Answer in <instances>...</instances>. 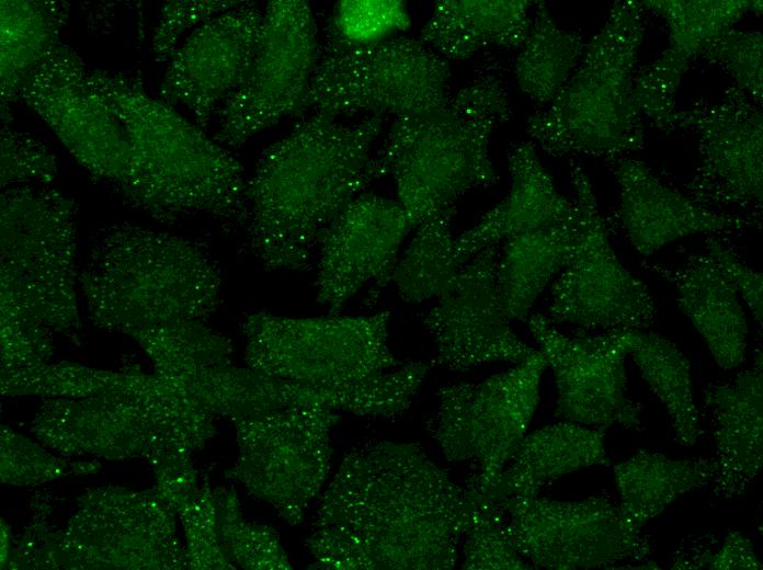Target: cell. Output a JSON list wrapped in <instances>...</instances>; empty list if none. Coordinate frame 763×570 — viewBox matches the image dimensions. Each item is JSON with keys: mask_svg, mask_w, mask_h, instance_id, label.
<instances>
[{"mask_svg": "<svg viewBox=\"0 0 763 570\" xmlns=\"http://www.w3.org/2000/svg\"><path fill=\"white\" fill-rule=\"evenodd\" d=\"M263 11L241 1L192 31L169 58L160 99L209 124L246 78L259 47Z\"/></svg>", "mask_w": 763, "mask_h": 570, "instance_id": "cell-18", "label": "cell"}, {"mask_svg": "<svg viewBox=\"0 0 763 570\" xmlns=\"http://www.w3.org/2000/svg\"><path fill=\"white\" fill-rule=\"evenodd\" d=\"M650 269L673 284L679 309L691 320L717 365L739 367L745 357L748 322L741 298L707 252L687 258L676 269Z\"/></svg>", "mask_w": 763, "mask_h": 570, "instance_id": "cell-24", "label": "cell"}, {"mask_svg": "<svg viewBox=\"0 0 763 570\" xmlns=\"http://www.w3.org/2000/svg\"><path fill=\"white\" fill-rule=\"evenodd\" d=\"M228 509L223 508L221 540L231 556L249 569H291L277 534L267 526L244 523L240 518L234 497L227 500Z\"/></svg>", "mask_w": 763, "mask_h": 570, "instance_id": "cell-36", "label": "cell"}, {"mask_svg": "<svg viewBox=\"0 0 763 570\" xmlns=\"http://www.w3.org/2000/svg\"><path fill=\"white\" fill-rule=\"evenodd\" d=\"M57 171L53 152L32 135L1 128V185L47 183Z\"/></svg>", "mask_w": 763, "mask_h": 570, "instance_id": "cell-37", "label": "cell"}, {"mask_svg": "<svg viewBox=\"0 0 763 570\" xmlns=\"http://www.w3.org/2000/svg\"><path fill=\"white\" fill-rule=\"evenodd\" d=\"M510 189L494 207L454 240V258L466 263L483 248L512 236L572 220L574 202L562 196L532 142L516 141L506 153Z\"/></svg>", "mask_w": 763, "mask_h": 570, "instance_id": "cell-23", "label": "cell"}, {"mask_svg": "<svg viewBox=\"0 0 763 570\" xmlns=\"http://www.w3.org/2000/svg\"><path fill=\"white\" fill-rule=\"evenodd\" d=\"M411 25L401 0H341L324 32L350 45H369L399 35Z\"/></svg>", "mask_w": 763, "mask_h": 570, "instance_id": "cell-34", "label": "cell"}, {"mask_svg": "<svg viewBox=\"0 0 763 570\" xmlns=\"http://www.w3.org/2000/svg\"><path fill=\"white\" fill-rule=\"evenodd\" d=\"M585 46L580 33L560 27L545 2H536L529 33L515 62L521 91L548 105L578 67Z\"/></svg>", "mask_w": 763, "mask_h": 570, "instance_id": "cell-31", "label": "cell"}, {"mask_svg": "<svg viewBox=\"0 0 763 570\" xmlns=\"http://www.w3.org/2000/svg\"><path fill=\"white\" fill-rule=\"evenodd\" d=\"M644 9L638 0L615 1L570 79L529 116L526 132L544 152L617 158L644 147L642 115L633 99Z\"/></svg>", "mask_w": 763, "mask_h": 570, "instance_id": "cell-5", "label": "cell"}, {"mask_svg": "<svg viewBox=\"0 0 763 570\" xmlns=\"http://www.w3.org/2000/svg\"><path fill=\"white\" fill-rule=\"evenodd\" d=\"M619 509L641 529L680 497L701 489L716 477L715 458L672 459L640 449L613 466Z\"/></svg>", "mask_w": 763, "mask_h": 570, "instance_id": "cell-28", "label": "cell"}, {"mask_svg": "<svg viewBox=\"0 0 763 570\" xmlns=\"http://www.w3.org/2000/svg\"><path fill=\"white\" fill-rule=\"evenodd\" d=\"M527 0H440L420 41L446 59H468L494 47L521 48L531 26Z\"/></svg>", "mask_w": 763, "mask_h": 570, "instance_id": "cell-26", "label": "cell"}, {"mask_svg": "<svg viewBox=\"0 0 763 570\" xmlns=\"http://www.w3.org/2000/svg\"><path fill=\"white\" fill-rule=\"evenodd\" d=\"M470 511L468 489L421 446L371 442L343 458L307 546L321 569L449 570Z\"/></svg>", "mask_w": 763, "mask_h": 570, "instance_id": "cell-1", "label": "cell"}, {"mask_svg": "<svg viewBox=\"0 0 763 570\" xmlns=\"http://www.w3.org/2000/svg\"><path fill=\"white\" fill-rule=\"evenodd\" d=\"M499 244L460 265L451 287L423 319L435 344L433 365L466 372L497 362L519 364L536 350L513 332L497 284Z\"/></svg>", "mask_w": 763, "mask_h": 570, "instance_id": "cell-17", "label": "cell"}, {"mask_svg": "<svg viewBox=\"0 0 763 570\" xmlns=\"http://www.w3.org/2000/svg\"><path fill=\"white\" fill-rule=\"evenodd\" d=\"M452 209L423 219L398 258L391 281L406 303H423L444 294L455 281L460 265L454 258L451 230Z\"/></svg>", "mask_w": 763, "mask_h": 570, "instance_id": "cell-32", "label": "cell"}, {"mask_svg": "<svg viewBox=\"0 0 763 570\" xmlns=\"http://www.w3.org/2000/svg\"><path fill=\"white\" fill-rule=\"evenodd\" d=\"M449 77L446 59L418 38L397 35L357 46L324 32L303 114H420L447 95Z\"/></svg>", "mask_w": 763, "mask_h": 570, "instance_id": "cell-7", "label": "cell"}, {"mask_svg": "<svg viewBox=\"0 0 763 570\" xmlns=\"http://www.w3.org/2000/svg\"><path fill=\"white\" fill-rule=\"evenodd\" d=\"M577 207L572 252L551 288L549 320L587 330L640 331L654 321L646 284L615 253L583 168L570 163Z\"/></svg>", "mask_w": 763, "mask_h": 570, "instance_id": "cell-12", "label": "cell"}, {"mask_svg": "<svg viewBox=\"0 0 763 570\" xmlns=\"http://www.w3.org/2000/svg\"><path fill=\"white\" fill-rule=\"evenodd\" d=\"M338 412L321 407L236 420L240 457L234 476L291 524L303 520L329 474L330 431Z\"/></svg>", "mask_w": 763, "mask_h": 570, "instance_id": "cell-13", "label": "cell"}, {"mask_svg": "<svg viewBox=\"0 0 763 570\" xmlns=\"http://www.w3.org/2000/svg\"><path fill=\"white\" fill-rule=\"evenodd\" d=\"M384 116L344 123L311 112L261 152L247 181L249 247L270 270L310 266L340 212L376 178L372 153Z\"/></svg>", "mask_w": 763, "mask_h": 570, "instance_id": "cell-2", "label": "cell"}, {"mask_svg": "<svg viewBox=\"0 0 763 570\" xmlns=\"http://www.w3.org/2000/svg\"><path fill=\"white\" fill-rule=\"evenodd\" d=\"M526 321L553 372L559 418L605 430H640L641 409L627 388L626 331L571 337L540 314Z\"/></svg>", "mask_w": 763, "mask_h": 570, "instance_id": "cell-16", "label": "cell"}, {"mask_svg": "<svg viewBox=\"0 0 763 570\" xmlns=\"http://www.w3.org/2000/svg\"><path fill=\"white\" fill-rule=\"evenodd\" d=\"M711 570H759L762 569L751 540L738 531L730 532L722 545L714 552L701 556L697 567Z\"/></svg>", "mask_w": 763, "mask_h": 570, "instance_id": "cell-41", "label": "cell"}, {"mask_svg": "<svg viewBox=\"0 0 763 570\" xmlns=\"http://www.w3.org/2000/svg\"><path fill=\"white\" fill-rule=\"evenodd\" d=\"M390 314L298 318L255 312L243 324L254 371L308 385H350L402 364L388 344Z\"/></svg>", "mask_w": 763, "mask_h": 570, "instance_id": "cell-8", "label": "cell"}, {"mask_svg": "<svg viewBox=\"0 0 763 570\" xmlns=\"http://www.w3.org/2000/svg\"><path fill=\"white\" fill-rule=\"evenodd\" d=\"M547 367L536 350L479 383L451 384L436 391L437 411L428 428L448 461L477 466L467 487L485 492L527 434Z\"/></svg>", "mask_w": 763, "mask_h": 570, "instance_id": "cell-10", "label": "cell"}, {"mask_svg": "<svg viewBox=\"0 0 763 570\" xmlns=\"http://www.w3.org/2000/svg\"><path fill=\"white\" fill-rule=\"evenodd\" d=\"M190 559L196 568H227L226 554L218 544V521L212 495L207 492L195 494L183 506Z\"/></svg>", "mask_w": 763, "mask_h": 570, "instance_id": "cell-39", "label": "cell"}, {"mask_svg": "<svg viewBox=\"0 0 763 570\" xmlns=\"http://www.w3.org/2000/svg\"><path fill=\"white\" fill-rule=\"evenodd\" d=\"M494 504L504 514L516 549L535 568H606L651 552L641 529L606 497H515Z\"/></svg>", "mask_w": 763, "mask_h": 570, "instance_id": "cell-14", "label": "cell"}, {"mask_svg": "<svg viewBox=\"0 0 763 570\" xmlns=\"http://www.w3.org/2000/svg\"><path fill=\"white\" fill-rule=\"evenodd\" d=\"M709 253L737 289L740 298L749 307L755 322L762 324L763 275L744 264L731 249L716 238L706 240Z\"/></svg>", "mask_w": 763, "mask_h": 570, "instance_id": "cell-40", "label": "cell"}, {"mask_svg": "<svg viewBox=\"0 0 763 570\" xmlns=\"http://www.w3.org/2000/svg\"><path fill=\"white\" fill-rule=\"evenodd\" d=\"M59 2L1 1V103L19 98L25 81L59 44L66 21Z\"/></svg>", "mask_w": 763, "mask_h": 570, "instance_id": "cell-29", "label": "cell"}, {"mask_svg": "<svg viewBox=\"0 0 763 570\" xmlns=\"http://www.w3.org/2000/svg\"><path fill=\"white\" fill-rule=\"evenodd\" d=\"M642 7L667 21L669 44L635 76L633 99L642 116L663 132H674L676 94L695 57L748 12L762 13L756 0H646Z\"/></svg>", "mask_w": 763, "mask_h": 570, "instance_id": "cell-20", "label": "cell"}, {"mask_svg": "<svg viewBox=\"0 0 763 570\" xmlns=\"http://www.w3.org/2000/svg\"><path fill=\"white\" fill-rule=\"evenodd\" d=\"M716 442L717 474L711 482L717 497L742 494L758 477L763 464V362L733 379L709 384L703 390Z\"/></svg>", "mask_w": 763, "mask_h": 570, "instance_id": "cell-22", "label": "cell"}, {"mask_svg": "<svg viewBox=\"0 0 763 570\" xmlns=\"http://www.w3.org/2000/svg\"><path fill=\"white\" fill-rule=\"evenodd\" d=\"M605 431L565 420L526 434L481 494L493 503L534 497L565 475L595 465L608 466Z\"/></svg>", "mask_w": 763, "mask_h": 570, "instance_id": "cell-25", "label": "cell"}, {"mask_svg": "<svg viewBox=\"0 0 763 570\" xmlns=\"http://www.w3.org/2000/svg\"><path fill=\"white\" fill-rule=\"evenodd\" d=\"M317 31L307 1L267 2L252 65L216 114V141L239 147L284 118L303 115L319 57Z\"/></svg>", "mask_w": 763, "mask_h": 570, "instance_id": "cell-11", "label": "cell"}, {"mask_svg": "<svg viewBox=\"0 0 763 570\" xmlns=\"http://www.w3.org/2000/svg\"><path fill=\"white\" fill-rule=\"evenodd\" d=\"M412 229L398 201L362 193L332 220L318 246L316 296L337 315L367 283L391 281L399 249Z\"/></svg>", "mask_w": 763, "mask_h": 570, "instance_id": "cell-19", "label": "cell"}, {"mask_svg": "<svg viewBox=\"0 0 763 570\" xmlns=\"http://www.w3.org/2000/svg\"><path fill=\"white\" fill-rule=\"evenodd\" d=\"M90 76L122 128L118 193L159 220L202 215L246 225L243 166L227 147L136 79L101 69Z\"/></svg>", "mask_w": 763, "mask_h": 570, "instance_id": "cell-3", "label": "cell"}, {"mask_svg": "<svg viewBox=\"0 0 763 570\" xmlns=\"http://www.w3.org/2000/svg\"><path fill=\"white\" fill-rule=\"evenodd\" d=\"M241 1L178 0L163 4L152 35L156 57L170 58L182 42L197 26L209 19L235 8Z\"/></svg>", "mask_w": 763, "mask_h": 570, "instance_id": "cell-38", "label": "cell"}, {"mask_svg": "<svg viewBox=\"0 0 763 570\" xmlns=\"http://www.w3.org/2000/svg\"><path fill=\"white\" fill-rule=\"evenodd\" d=\"M576 221L577 217L504 240L497 284L509 320L526 321L537 297L565 267L576 240Z\"/></svg>", "mask_w": 763, "mask_h": 570, "instance_id": "cell-27", "label": "cell"}, {"mask_svg": "<svg viewBox=\"0 0 763 570\" xmlns=\"http://www.w3.org/2000/svg\"><path fill=\"white\" fill-rule=\"evenodd\" d=\"M762 52L761 32L732 27L709 43L699 56L708 64L728 72L736 87L762 105Z\"/></svg>", "mask_w": 763, "mask_h": 570, "instance_id": "cell-35", "label": "cell"}, {"mask_svg": "<svg viewBox=\"0 0 763 570\" xmlns=\"http://www.w3.org/2000/svg\"><path fill=\"white\" fill-rule=\"evenodd\" d=\"M221 281L191 240L119 225L101 238L82 275L91 310L145 328L198 321L219 304Z\"/></svg>", "mask_w": 763, "mask_h": 570, "instance_id": "cell-6", "label": "cell"}, {"mask_svg": "<svg viewBox=\"0 0 763 570\" xmlns=\"http://www.w3.org/2000/svg\"><path fill=\"white\" fill-rule=\"evenodd\" d=\"M470 493V520L464 536L465 570L531 569L516 549L501 509L480 492L466 486Z\"/></svg>", "mask_w": 763, "mask_h": 570, "instance_id": "cell-33", "label": "cell"}, {"mask_svg": "<svg viewBox=\"0 0 763 570\" xmlns=\"http://www.w3.org/2000/svg\"><path fill=\"white\" fill-rule=\"evenodd\" d=\"M626 340L628 355L664 406L676 440L685 446L695 445L702 431L690 361L672 341L659 333L626 331Z\"/></svg>", "mask_w": 763, "mask_h": 570, "instance_id": "cell-30", "label": "cell"}, {"mask_svg": "<svg viewBox=\"0 0 763 570\" xmlns=\"http://www.w3.org/2000/svg\"><path fill=\"white\" fill-rule=\"evenodd\" d=\"M511 115L505 82L491 64L433 109L395 117L374 167L377 179L394 178L412 228L498 181L489 146Z\"/></svg>", "mask_w": 763, "mask_h": 570, "instance_id": "cell-4", "label": "cell"}, {"mask_svg": "<svg viewBox=\"0 0 763 570\" xmlns=\"http://www.w3.org/2000/svg\"><path fill=\"white\" fill-rule=\"evenodd\" d=\"M619 218L634 248L644 256L696 233L743 231L759 221L709 209L665 185L639 160L618 161Z\"/></svg>", "mask_w": 763, "mask_h": 570, "instance_id": "cell-21", "label": "cell"}, {"mask_svg": "<svg viewBox=\"0 0 763 570\" xmlns=\"http://www.w3.org/2000/svg\"><path fill=\"white\" fill-rule=\"evenodd\" d=\"M674 130L695 138L699 164L687 196L717 212L737 208L761 216L763 201L762 106L733 83L717 101L677 109Z\"/></svg>", "mask_w": 763, "mask_h": 570, "instance_id": "cell-15", "label": "cell"}, {"mask_svg": "<svg viewBox=\"0 0 763 570\" xmlns=\"http://www.w3.org/2000/svg\"><path fill=\"white\" fill-rule=\"evenodd\" d=\"M72 202L44 186L1 195L2 306L11 317L48 319L73 311L76 249Z\"/></svg>", "mask_w": 763, "mask_h": 570, "instance_id": "cell-9", "label": "cell"}]
</instances>
